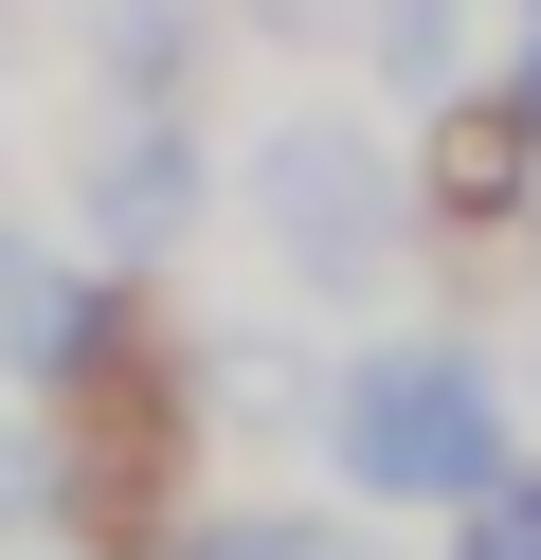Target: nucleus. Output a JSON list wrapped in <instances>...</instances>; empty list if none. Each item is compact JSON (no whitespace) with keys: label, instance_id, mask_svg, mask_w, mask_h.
I'll return each instance as SVG.
<instances>
[{"label":"nucleus","instance_id":"obj_1","mask_svg":"<svg viewBox=\"0 0 541 560\" xmlns=\"http://www.w3.org/2000/svg\"><path fill=\"white\" fill-rule=\"evenodd\" d=\"M325 452H343L361 506H469V488L524 452V416H505V380L469 362V343H361V362L325 380Z\"/></svg>","mask_w":541,"mask_h":560},{"label":"nucleus","instance_id":"obj_2","mask_svg":"<svg viewBox=\"0 0 541 560\" xmlns=\"http://www.w3.org/2000/svg\"><path fill=\"white\" fill-rule=\"evenodd\" d=\"M235 199H252V235H271L289 290H379V271L415 254V145L361 127V109H289L271 145L235 163Z\"/></svg>","mask_w":541,"mask_h":560},{"label":"nucleus","instance_id":"obj_3","mask_svg":"<svg viewBox=\"0 0 541 560\" xmlns=\"http://www.w3.org/2000/svg\"><path fill=\"white\" fill-rule=\"evenodd\" d=\"M72 218H91L108 271H163L180 235L216 218V163H199V109H108L91 163H72Z\"/></svg>","mask_w":541,"mask_h":560},{"label":"nucleus","instance_id":"obj_4","mask_svg":"<svg viewBox=\"0 0 541 560\" xmlns=\"http://www.w3.org/2000/svg\"><path fill=\"white\" fill-rule=\"evenodd\" d=\"M524 199H541V127L505 109V73L433 91V109H415V235L487 254V235H524Z\"/></svg>","mask_w":541,"mask_h":560},{"label":"nucleus","instance_id":"obj_5","mask_svg":"<svg viewBox=\"0 0 541 560\" xmlns=\"http://www.w3.org/2000/svg\"><path fill=\"white\" fill-rule=\"evenodd\" d=\"M199 55H216V0H108L91 19L108 109H199Z\"/></svg>","mask_w":541,"mask_h":560},{"label":"nucleus","instance_id":"obj_6","mask_svg":"<svg viewBox=\"0 0 541 560\" xmlns=\"http://www.w3.org/2000/svg\"><path fill=\"white\" fill-rule=\"evenodd\" d=\"M361 73H379L397 109L469 91V0H361Z\"/></svg>","mask_w":541,"mask_h":560},{"label":"nucleus","instance_id":"obj_7","mask_svg":"<svg viewBox=\"0 0 541 560\" xmlns=\"http://www.w3.org/2000/svg\"><path fill=\"white\" fill-rule=\"evenodd\" d=\"M451 560H541V452H505V470L451 506Z\"/></svg>","mask_w":541,"mask_h":560},{"label":"nucleus","instance_id":"obj_8","mask_svg":"<svg viewBox=\"0 0 541 560\" xmlns=\"http://www.w3.org/2000/svg\"><path fill=\"white\" fill-rule=\"evenodd\" d=\"M199 560H343V542H325V524H216Z\"/></svg>","mask_w":541,"mask_h":560},{"label":"nucleus","instance_id":"obj_9","mask_svg":"<svg viewBox=\"0 0 541 560\" xmlns=\"http://www.w3.org/2000/svg\"><path fill=\"white\" fill-rule=\"evenodd\" d=\"M505 109L541 127V19H505Z\"/></svg>","mask_w":541,"mask_h":560},{"label":"nucleus","instance_id":"obj_10","mask_svg":"<svg viewBox=\"0 0 541 560\" xmlns=\"http://www.w3.org/2000/svg\"><path fill=\"white\" fill-rule=\"evenodd\" d=\"M505 19H541V0H505Z\"/></svg>","mask_w":541,"mask_h":560}]
</instances>
